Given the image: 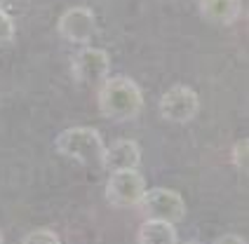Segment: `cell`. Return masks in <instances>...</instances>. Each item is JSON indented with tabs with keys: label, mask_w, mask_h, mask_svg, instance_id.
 <instances>
[{
	"label": "cell",
	"mask_w": 249,
	"mask_h": 244,
	"mask_svg": "<svg viewBox=\"0 0 249 244\" xmlns=\"http://www.w3.org/2000/svg\"><path fill=\"white\" fill-rule=\"evenodd\" d=\"M99 113L111 122L134 120L143 108L141 87L127 75H113L99 85Z\"/></svg>",
	"instance_id": "cell-1"
},
{
	"label": "cell",
	"mask_w": 249,
	"mask_h": 244,
	"mask_svg": "<svg viewBox=\"0 0 249 244\" xmlns=\"http://www.w3.org/2000/svg\"><path fill=\"white\" fill-rule=\"evenodd\" d=\"M54 148L64 157L75 160L80 164H101L106 143L101 134L92 127H69L56 136Z\"/></svg>",
	"instance_id": "cell-2"
},
{
	"label": "cell",
	"mask_w": 249,
	"mask_h": 244,
	"mask_svg": "<svg viewBox=\"0 0 249 244\" xmlns=\"http://www.w3.org/2000/svg\"><path fill=\"white\" fill-rule=\"evenodd\" d=\"M143 211L146 218H155V221H167L172 226H177L186 216V202L177 190L169 188H146L143 197L137 204Z\"/></svg>",
	"instance_id": "cell-3"
},
{
	"label": "cell",
	"mask_w": 249,
	"mask_h": 244,
	"mask_svg": "<svg viewBox=\"0 0 249 244\" xmlns=\"http://www.w3.org/2000/svg\"><path fill=\"white\" fill-rule=\"evenodd\" d=\"M160 118L174 124H186L197 115L200 110V96L195 94L188 85H172L165 94L160 96Z\"/></svg>",
	"instance_id": "cell-4"
},
{
	"label": "cell",
	"mask_w": 249,
	"mask_h": 244,
	"mask_svg": "<svg viewBox=\"0 0 249 244\" xmlns=\"http://www.w3.org/2000/svg\"><path fill=\"white\" fill-rule=\"evenodd\" d=\"M143 192H146V178L141 176L139 169L111 172V178L106 183V200L113 207H120V209L137 207Z\"/></svg>",
	"instance_id": "cell-5"
},
{
	"label": "cell",
	"mask_w": 249,
	"mask_h": 244,
	"mask_svg": "<svg viewBox=\"0 0 249 244\" xmlns=\"http://www.w3.org/2000/svg\"><path fill=\"white\" fill-rule=\"evenodd\" d=\"M111 73V56L99 47H83L71 61V75L80 85H101Z\"/></svg>",
	"instance_id": "cell-6"
},
{
	"label": "cell",
	"mask_w": 249,
	"mask_h": 244,
	"mask_svg": "<svg viewBox=\"0 0 249 244\" xmlns=\"http://www.w3.org/2000/svg\"><path fill=\"white\" fill-rule=\"evenodd\" d=\"M56 31H59V35L64 40L87 45L94 38V33H97V17L85 5L69 7L66 12L56 19Z\"/></svg>",
	"instance_id": "cell-7"
},
{
	"label": "cell",
	"mask_w": 249,
	"mask_h": 244,
	"mask_svg": "<svg viewBox=\"0 0 249 244\" xmlns=\"http://www.w3.org/2000/svg\"><path fill=\"white\" fill-rule=\"evenodd\" d=\"M139 164H141V148L132 139L113 141L111 146L104 148V155H101V167L108 174L120 169H139Z\"/></svg>",
	"instance_id": "cell-8"
},
{
	"label": "cell",
	"mask_w": 249,
	"mask_h": 244,
	"mask_svg": "<svg viewBox=\"0 0 249 244\" xmlns=\"http://www.w3.org/2000/svg\"><path fill=\"white\" fill-rule=\"evenodd\" d=\"M197 10H200V17L209 24L231 26L242 14V0H200Z\"/></svg>",
	"instance_id": "cell-9"
},
{
	"label": "cell",
	"mask_w": 249,
	"mask_h": 244,
	"mask_svg": "<svg viewBox=\"0 0 249 244\" xmlns=\"http://www.w3.org/2000/svg\"><path fill=\"white\" fill-rule=\"evenodd\" d=\"M139 244H179V235L172 223L146 218L139 228Z\"/></svg>",
	"instance_id": "cell-10"
},
{
	"label": "cell",
	"mask_w": 249,
	"mask_h": 244,
	"mask_svg": "<svg viewBox=\"0 0 249 244\" xmlns=\"http://www.w3.org/2000/svg\"><path fill=\"white\" fill-rule=\"evenodd\" d=\"M21 244H61L59 235L54 230H47V228H38V230H31L24 237Z\"/></svg>",
	"instance_id": "cell-11"
},
{
	"label": "cell",
	"mask_w": 249,
	"mask_h": 244,
	"mask_svg": "<svg viewBox=\"0 0 249 244\" xmlns=\"http://www.w3.org/2000/svg\"><path fill=\"white\" fill-rule=\"evenodd\" d=\"M14 33H17V28H14L12 17L5 12V10H0V47L10 45L14 40Z\"/></svg>",
	"instance_id": "cell-12"
},
{
	"label": "cell",
	"mask_w": 249,
	"mask_h": 244,
	"mask_svg": "<svg viewBox=\"0 0 249 244\" xmlns=\"http://www.w3.org/2000/svg\"><path fill=\"white\" fill-rule=\"evenodd\" d=\"M247 148H249L247 139H240L235 146H233V164H235L240 172H247Z\"/></svg>",
	"instance_id": "cell-13"
},
{
	"label": "cell",
	"mask_w": 249,
	"mask_h": 244,
	"mask_svg": "<svg viewBox=\"0 0 249 244\" xmlns=\"http://www.w3.org/2000/svg\"><path fill=\"white\" fill-rule=\"evenodd\" d=\"M212 244H247V240L245 237H240V235H221V237H216Z\"/></svg>",
	"instance_id": "cell-14"
},
{
	"label": "cell",
	"mask_w": 249,
	"mask_h": 244,
	"mask_svg": "<svg viewBox=\"0 0 249 244\" xmlns=\"http://www.w3.org/2000/svg\"><path fill=\"white\" fill-rule=\"evenodd\" d=\"M183 244H202V242H197V240H188V242H183Z\"/></svg>",
	"instance_id": "cell-15"
},
{
	"label": "cell",
	"mask_w": 249,
	"mask_h": 244,
	"mask_svg": "<svg viewBox=\"0 0 249 244\" xmlns=\"http://www.w3.org/2000/svg\"><path fill=\"white\" fill-rule=\"evenodd\" d=\"M0 244H2V230H0Z\"/></svg>",
	"instance_id": "cell-16"
}]
</instances>
